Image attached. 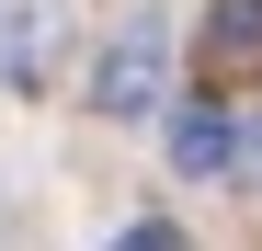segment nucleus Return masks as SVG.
I'll return each mask as SVG.
<instances>
[{
    "instance_id": "obj_3",
    "label": "nucleus",
    "mask_w": 262,
    "mask_h": 251,
    "mask_svg": "<svg viewBox=\"0 0 262 251\" xmlns=\"http://www.w3.org/2000/svg\"><path fill=\"white\" fill-rule=\"evenodd\" d=\"M205 69L216 80L262 69V0H216V12H205Z\"/></svg>"
},
{
    "instance_id": "obj_1",
    "label": "nucleus",
    "mask_w": 262,
    "mask_h": 251,
    "mask_svg": "<svg viewBox=\"0 0 262 251\" xmlns=\"http://www.w3.org/2000/svg\"><path fill=\"white\" fill-rule=\"evenodd\" d=\"M160 92H171V23L137 12V23L92 57V103H103V114H160Z\"/></svg>"
},
{
    "instance_id": "obj_4",
    "label": "nucleus",
    "mask_w": 262,
    "mask_h": 251,
    "mask_svg": "<svg viewBox=\"0 0 262 251\" xmlns=\"http://www.w3.org/2000/svg\"><path fill=\"white\" fill-rule=\"evenodd\" d=\"M114 251H183V228H171V217H137V228H125Z\"/></svg>"
},
{
    "instance_id": "obj_2",
    "label": "nucleus",
    "mask_w": 262,
    "mask_h": 251,
    "mask_svg": "<svg viewBox=\"0 0 262 251\" xmlns=\"http://www.w3.org/2000/svg\"><path fill=\"white\" fill-rule=\"evenodd\" d=\"M171 172H194V183L239 172V126L216 114V103H171Z\"/></svg>"
},
{
    "instance_id": "obj_5",
    "label": "nucleus",
    "mask_w": 262,
    "mask_h": 251,
    "mask_svg": "<svg viewBox=\"0 0 262 251\" xmlns=\"http://www.w3.org/2000/svg\"><path fill=\"white\" fill-rule=\"evenodd\" d=\"M239 172H262V126H251V137H239Z\"/></svg>"
}]
</instances>
